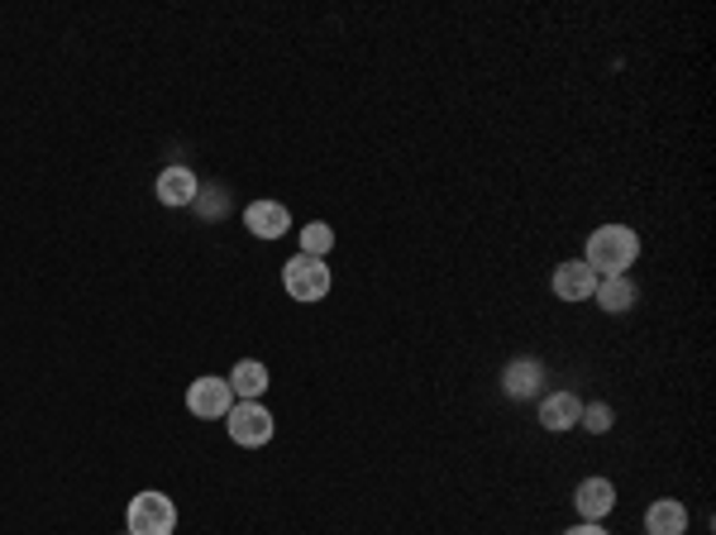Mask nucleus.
<instances>
[{
    "label": "nucleus",
    "instance_id": "f257e3e1",
    "mask_svg": "<svg viewBox=\"0 0 716 535\" xmlns=\"http://www.w3.org/2000/svg\"><path fill=\"white\" fill-rule=\"evenodd\" d=\"M641 258V234L631 225H597L588 234V254H583V264H588L597 278H626V268Z\"/></svg>",
    "mask_w": 716,
    "mask_h": 535
},
{
    "label": "nucleus",
    "instance_id": "f03ea898",
    "mask_svg": "<svg viewBox=\"0 0 716 535\" xmlns=\"http://www.w3.org/2000/svg\"><path fill=\"white\" fill-rule=\"evenodd\" d=\"M129 535H173L177 526V507L167 492L159 488H149V492H139V498H129Z\"/></svg>",
    "mask_w": 716,
    "mask_h": 535
},
{
    "label": "nucleus",
    "instance_id": "7ed1b4c3",
    "mask_svg": "<svg viewBox=\"0 0 716 535\" xmlns=\"http://www.w3.org/2000/svg\"><path fill=\"white\" fill-rule=\"evenodd\" d=\"M282 287L292 302H320V296L330 292V268H325V258L296 254L282 264Z\"/></svg>",
    "mask_w": 716,
    "mask_h": 535
},
{
    "label": "nucleus",
    "instance_id": "20e7f679",
    "mask_svg": "<svg viewBox=\"0 0 716 535\" xmlns=\"http://www.w3.org/2000/svg\"><path fill=\"white\" fill-rule=\"evenodd\" d=\"M225 426H230V440H234L239 450L268 445L272 430H278V421H272V411L263 407V402H239V407H230Z\"/></svg>",
    "mask_w": 716,
    "mask_h": 535
},
{
    "label": "nucleus",
    "instance_id": "39448f33",
    "mask_svg": "<svg viewBox=\"0 0 716 535\" xmlns=\"http://www.w3.org/2000/svg\"><path fill=\"white\" fill-rule=\"evenodd\" d=\"M230 407H234V387H230V377L206 373V377H197V383L187 387V411H191V416H201V421H220V416H230Z\"/></svg>",
    "mask_w": 716,
    "mask_h": 535
},
{
    "label": "nucleus",
    "instance_id": "423d86ee",
    "mask_svg": "<svg viewBox=\"0 0 716 535\" xmlns=\"http://www.w3.org/2000/svg\"><path fill=\"white\" fill-rule=\"evenodd\" d=\"M244 230H249L254 240H282V234L292 230V211H286L282 201H249L244 206Z\"/></svg>",
    "mask_w": 716,
    "mask_h": 535
},
{
    "label": "nucleus",
    "instance_id": "0eeeda50",
    "mask_svg": "<svg viewBox=\"0 0 716 535\" xmlns=\"http://www.w3.org/2000/svg\"><path fill=\"white\" fill-rule=\"evenodd\" d=\"M597 292V272L583 264V258H568V264L554 268V296L559 302H588Z\"/></svg>",
    "mask_w": 716,
    "mask_h": 535
},
{
    "label": "nucleus",
    "instance_id": "6e6552de",
    "mask_svg": "<svg viewBox=\"0 0 716 535\" xmlns=\"http://www.w3.org/2000/svg\"><path fill=\"white\" fill-rule=\"evenodd\" d=\"M573 507H578L583 521L611 516V507H617V488H611V478H583L578 492H573Z\"/></svg>",
    "mask_w": 716,
    "mask_h": 535
},
{
    "label": "nucleus",
    "instance_id": "1a4fd4ad",
    "mask_svg": "<svg viewBox=\"0 0 716 535\" xmlns=\"http://www.w3.org/2000/svg\"><path fill=\"white\" fill-rule=\"evenodd\" d=\"M159 201L163 206H191L201 197V182H197V173H191V167H181V163H173V167H163L159 173Z\"/></svg>",
    "mask_w": 716,
    "mask_h": 535
},
{
    "label": "nucleus",
    "instance_id": "9d476101",
    "mask_svg": "<svg viewBox=\"0 0 716 535\" xmlns=\"http://www.w3.org/2000/svg\"><path fill=\"white\" fill-rule=\"evenodd\" d=\"M540 383H544L540 359H516V363H506V373H502V393L512 402H530L540 393Z\"/></svg>",
    "mask_w": 716,
    "mask_h": 535
},
{
    "label": "nucleus",
    "instance_id": "9b49d317",
    "mask_svg": "<svg viewBox=\"0 0 716 535\" xmlns=\"http://www.w3.org/2000/svg\"><path fill=\"white\" fill-rule=\"evenodd\" d=\"M645 535H688V507L679 498H659L645 512Z\"/></svg>",
    "mask_w": 716,
    "mask_h": 535
},
{
    "label": "nucleus",
    "instance_id": "f8f14e48",
    "mask_svg": "<svg viewBox=\"0 0 716 535\" xmlns=\"http://www.w3.org/2000/svg\"><path fill=\"white\" fill-rule=\"evenodd\" d=\"M578 416H583V402L573 397V393H550V397L540 402V426L554 430V435H559V430L578 426Z\"/></svg>",
    "mask_w": 716,
    "mask_h": 535
},
{
    "label": "nucleus",
    "instance_id": "ddd939ff",
    "mask_svg": "<svg viewBox=\"0 0 716 535\" xmlns=\"http://www.w3.org/2000/svg\"><path fill=\"white\" fill-rule=\"evenodd\" d=\"M597 306L607 311V316H621V311H631L635 302H641V292H635L631 278H597Z\"/></svg>",
    "mask_w": 716,
    "mask_h": 535
},
{
    "label": "nucleus",
    "instance_id": "4468645a",
    "mask_svg": "<svg viewBox=\"0 0 716 535\" xmlns=\"http://www.w3.org/2000/svg\"><path fill=\"white\" fill-rule=\"evenodd\" d=\"M230 387H234V397L258 402V397L268 393V363H258V359H239V363H234V373H230Z\"/></svg>",
    "mask_w": 716,
    "mask_h": 535
},
{
    "label": "nucleus",
    "instance_id": "2eb2a0df",
    "mask_svg": "<svg viewBox=\"0 0 716 535\" xmlns=\"http://www.w3.org/2000/svg\"><path fill=\"white\" fill-rule=\"evenodd\" d=\"M334 249V230L325 225V220H310V225L302 230V254H310V258H325Z\"/></svg>",
    "mask_w": 716,
    "mask_h": 535
},
{
    "label": "nucleus",
    "instance_id": "dca6fc26",
    "mask_svg": "<svg viewBox=\"0 0 716 535\" xmlns=\"http://www.w3.org/2000/svg\"><path fill=\"white\" fill-rule=\"evenodd\" d=\"M611 421H617V416H611L607 402H592V407H583V416H578V426H583V430H592V435H607Z\"/></svg>",
    "mask_w": 716,
    "mask_h": 535
},
{
    "label": "nucleus",
    "instance_id": "f3484780",
    "mask_svg": "<svg viewBox=\"0 0 716 535\" xmlns=\"http://www.w3.org/2000/svg\"><path fill=\"white\" fill-rule=\"evenodd\" d=\"M564 535H607V531H602V521H583V526H573Z\"/></svg>",
    "mask_w": 716,
    "mask_h": 535
}]
</instances>
